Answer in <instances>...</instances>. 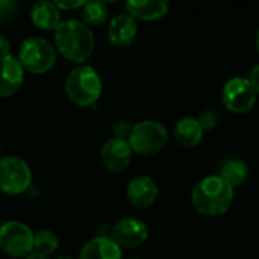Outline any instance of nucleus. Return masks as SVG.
I'll return each instance as SVG.
<instances>
[{
	"label": "nucleus",
	"mask_w": 259,
	"mask_h": 259,
	"mask_svg": "<svg viewBox=\"0 0 259 259\" xmlns=\"http://www.w3.org/2000/svg\"><path fill=\"white\" fill-rule=\"evenodd\" d=\"M55 49L76 64L85 62L94 52L96 39L90 26L79 20H65L55 30Z\"/></svg>",
	"instance_id": "obj_1"
},
{
	"label": "nucleus",
	"mask_w": 259,
	"mask_h": 259,
	"mask_svg": "<svg viewBox=\"0 0 259 259\" xmlns=\"http://www.w3.org/2000/svg\"><path fill=\"white\" fill-rule=\"evenodd\" d=\"M234 188L219 175L203 178L193 190L194 209L206 217L223 215L234 202Z\"/></svg>",
	"instance_id": "obj_2"
},
{
	"label": "nucleus",
	"mask_w": 259,
	"mask_h": 259,
	"mask_svg": "<svg viewBox=\"0 0 259 259\" xmlns=\"http://www.w3.org/2000/svg\"><path fill=\"white\" fill-rule=\"evenodd\" d=\"M65 93L73 103L91 106L102 94V79L93 67L77 65L65 79Z\"/></svg>",
	"instance_id": "obj_3"
},
{
	"label": "nucleus",
	"mask_w": 259,
	"mask_h": 259,
	"mask_svg": "<svg viewBox=\"0 0 259 259\" xmlns=\"http://www.w3.org/2000/svg\"><path fill=\"white\" fill-rule=\"evenodd\" d=\"M17 59L26 71L33 74H44L56 62V49L47 39L32 36L23 41Z\"/></svg>",
	"instance_id": "obj_4"
},
{
	"label": "nucleus",
	"mask_w": 259,
	"mask_h": 259,
	"mask_svg": "<svg viewBox=\"0 0 259 259\" xmlns=\"http://www.w3.org/2000/svg\"><path fill=\"white\" fill-rule=\"evenodd\" d=\"M168 141V132L162 123L156 120H143L134 124L129 137L132 152L141 156H153L159 153Z\"/></svg>",
	"instance_id": "obj_5"
},
{
	"label": "nucleus",
	"mask_w": 259,
	"mask_h": 259,
	"mask_svg": "<svg viewBox=\"0 0 259 259\" xmlns=\"http://www.w3.org/2000/svg\"><path fill=\"white\" fill-rule=\"evenodd\" d=\"M35 234L21 222H6L0 226V250L11 258H26L33 252Z\"/></svg>",
	"instance_id": "obj_6"
},
{
	"label": "nucleus",
	"mask_w": 259,
	"mask_h": 259,
	"mask_svg": "<svg viewBox=\"0 0 259 259\" xmlns=\"http://www.w3.org/2000/svg\"><path fill=\"white\" fill-rule=\"evenodd\" d=\"M32 182V171L27 162L20 156H5L0 159V190L17 196L24 193Z\"/></svg>",
	"instance_id": "obj_7"
},
{
	"label": "nucleus",
	"mask_w": 259,
	"mask_h": 259,
	"mask_svg": "<svg viewBox=\"0 0 259 259\" xmlns=\"http://www.w3.org/2000/svg\"><path fill=\"white\" fill-rule=\"evenodd\" d=\"M256 91L252 87L250 80L243 76L232 77L226 82L222 100L228 111L235 114H246L249 112L256 103Z\"/></svg>",
	"instance_id": "obj_8"
},
{
	"label": "nucleus",
	"mask_w": 259,
	"mask_h": 259,
	"mask_svg": "<svg viewBox=\"0 0 259 259\" xmlns=\"http://www.w3.org/2000/svg\"><path fill=\"white\" fill-rule=\"evenodd\" d=\"M147 237V225L135 217H124L111 229V240L120 249H137L146 243Z\"/></svg>",
	"instance_id": "obj_9"
},
{
	"label": "nucleus",
	"mask_w": 259,
	"mask_h": 259,
	"mask_svg": "<svg viewBox=\"0 0 259 259\" xmlns=\"http://www.w3.org/2000/svg\"><path fill=\"white\" fill-rule=\"evenodd\" d=\"M132 147L129 141L111 138L108 140L100 150V161L103 167L111 173H120L126 170L132 161Z\"/></svg>",
	"instance_id": "obj_10"
},
{
	"label": "nucleus",
	"mask_w": 259,
	"mask_h": 259,
	"mask_svg": "<svg viewBox=\"0 0 259 259\" xmlns=\"http://www.w3.org/2000/svg\"><path fill=\"white\" fill-rule=\"evenodd\" d=\"M126 196L135 208L147 209L158 197V187L150 176H137L129 182Z\"/></svg>",
	"instance_id": "obj_11"
},
{
	"label": "nucleus",
	"mask_w": 259,
	"mask_h": 259,
	"mask_svg": "<svg viewBox=\"0 0 259 259\" xmlns=\"http://www.w3.org/2000/svg\"><path fill=\"white\" fill-rule=\"evenodd\" d=\"M24 80V68L20 61L9 55L0 58V97H9L15 94Z\"/></svg>",
	"instance_id": "obj_12"
},
{
	"label": "nucleus",
	"mask_w": 259,
	"mask_h": 259,
	"mask_svg": "<svg viewBox=\"0 0 259 259\" xmlns=\"http://www.w3.org/2000/svg\"><path fill=\"white\" fill-rule=\"evenodd\" d=\"M138 33V24L129 14H118L111 18L108 26V39L114 47L131 46Z\"/></svg>",
	"instance_id": "obj_13"
},
{
	"label": "nucleus",
	"mask_w": 259,
	"mask_h": 259,
	"mask_svg": "<svg viewBox=\"0 0 259 259\" xmlns=\"http://www.w3.org/2000/svg\"><path fill=\"white\" fill-rule=\"evenodd\" d=\"M170 3L167 0H129L126 2V11L135 20L152 21L167 15Z\"/></svg>",
	"instance_id": "obj_14"
},
{
	"label": "nucleus",
	"mask_w": 259,
	"mask_h": 259,
	"mask_svg": "<svg viewBox=\"0 0 259 259\" xmlns=\"http://www.w3.org/2000/svg\"><path fill=\"white\" fill-rule=\"evenodd\" d=\"M30 20L41 30H56L61 24V12L55 2H36L30 8Z\"/></svg>",
	"instance_id": "obj_15"
},
{
	"label": "nucleus",
	"mask_w": 259,
	"mask_h": 259,
	"mask_svg": "<svg viewBox=\"0 0 259 259\" xmlns=\"http://www.w3.org/2000/svg\"><path fill=\"white\" fill-rule=\"evenodd\" d=\"M79 259H121V249L111 237H96L82 247Z\"/></svg>",
	"instance_id": "obj_16"
},
{
	"label": "nucleus",
	"mask_w": 259,
	"mask_h": 259,
	"mask_svg": "<svg viewBox=\"0 0 259 259\" xmlns=\"http://www.w3.org/2000/svg\"><path fill=\"white\" fill-rule=\"evenodd\" d=\"M203 138V129L197 118L184 117L175 126V140L181 147L194 149Z\"/></svg>",
	"instance_id": "obj_17"
},
{
	"label": "nucleus",
	"mask_w": 259,
	"mask_h": 259,
	"mask_svg": "<svg viewBox=\"0 0 259 259\" xmlns=\"http://www.w3.org/2000/svg\"><path fill=\"white\" fill-rule=\"evenodd\" d=\"M220 178H223L232 188L240 187L249 176V168L244 161L238 158H226L220 165Z\"/></svg>",
	"instance_id": "obj_18"
},
{
	"label": "nucleus",
	"mask_w": 259,
	"mask_h": 259,
	"mask_svg": "<svg viewBox=\"0 0 259 259\" xmlns=\"http://www.w3.org/2000/svg\"><path fill=\"white\" fill-rule=\"evenodd\" d=\"M82 18L87 26H102L108 20V6L103 2H85Z\"/></svg>",
	"instance_id": "obj_19"
},
{
	"label": "nucleus",
	"mask_w": 259,
	"mask_h": 259,
	"mask_svg": "<svg viewBox=\"0 0 259 259\" xmlns=\"http://www.w3.org/2000/svg\"><path fill=\"white\" fill-rule=\"evenodd\" d=\"M58 247H59V238H58L56 234H53L52 231L41 229V231H38V232L35 234L33 252L49 256V255L55 253Z\"/></svg>",
	"instance_id": "obj_20"
},
{
	"label": "nucleus",
	"mask_w": 259,
	"mask_h": 259,
	"mask_svg": "<svg viewBox=\"0 0 259 259\" xmlns=\"http://www.w3.org/2000/svg\"><path fill=\"white\" fill-rule=\"evenodd\" d=\"M197 120H199V123H200L203 131H211V129H214L219 124L220 112L217 109H214V108H206V109H203L200 112Z\"/></svg>",
	"instance_id": "obj_21"
},
{
	"label": "nucleus",
	"mask_w": 259,
	"mask_h": 259,
	"mask_svg": "<svg viewBox=\"0 0 259 259\" xmlns=\"http://www.w3.org/2000/svg\"><path fill=\"white\" fill-rule=\"evenodd\" d=\"M132 129H134V126L127 120H117L112 124V135H114V138L129 141V137L132 134Z\"/></svg>",
	"instance_id": "obj_22"
},
{
	"label": "nucleus",
	"mask_w": 259,
	"mask_h": 259,
	"mask_svg": "<svg viewBox=\"0 0 259 259\" xmlns=\"http://www.w3.org/2000/svg\"><path fill=\"white\" fill-rule=\"evenodd\" d=\"M18 3L14 0H0V23H5L17 14Z\"/></svg>",
	"instance_id": "obj_23"
},
{
	"label": "nucleus",
	"mask_w": 259,
	"mask_h": 259,
	"mask_svg": "<svg viewBox=\"0 0 259 259\" xmlns=\"http://www.w3.org/2000/svg\"><path fill=\"white\" fill-rule=\"evenodd\" d=\"M55 5L58 6L59 11H68V9H82V6L85 5L83 0H79V2H65V0H58L55 2Z\"/></svg>",
	"instance_id": "obj_24"
},
{
	"label": "nucleus",
	"mask_w": 259,
	"mask_h": 259,
	"mask_svg": "<svg viewBox=\"0 0 259 259\" xmlns=\"http://www.w3.org/2000/svg\"><path fill=\"white\" fill-rule=\"evenodd\" d=\"M11 55V41L0 33V58L9 56Z\"/></svg>",
	"instance_id": "obj_25"
},
{
	"label": "nucleus",
	"mask_w": 259,
	"mask_h": 259,
	"mask_svg": "<svg viewBox=\"0 0 259 259\" xmlns=\"http://www.w3.org/2000/svg\"><path fill=\"white\" fill-rule=\"evenodd\" d=\"M249 80L252 83V87L255 88L256 94H259V64L255 65L250 71V76H249Z\"/></svg>",
	"instance_id": "obj_26"
},
{
	"label": "nucleus",
	"mask_w": 259,
	"mask_h": 259,
	"mask_svg": "<svg viewBox=\"0 0 259 259\" xmlns=\"http://www.w3.org/2000/svg\"><path fill=\"white\" fill-rule=\"evenodd\" d=\"M24 259H50L49 256H46V255H41V253H36V252H32L29 256H26Z\"/></svg>",
	"instance_id": "obj_27"
},
{
	"label": "nucleus",
	"mask_w": 259,
	"mask_h": 259,
	"mask_svg": "<svg viewBox=\"0 0 259 259\" xmlns=\"http://www.w3.org/2000/svg\"><path fill=\"white\" fill-rule=\"evenodd\" d=\"M256 49H258V52H259V29H258V32H256Z\"/></svg>",
	"instance_id": "obj_28"
},
{
	"label": "nucleus",
	"mask_w": 259,
	"mask_h": 259,
	"mask_svg": "<svg viewBox=\"0 0 259 259\" xmlns=\"http://www.w3.org/2000/svg\"><path fill=\"white\" fill-rule=\"evenodd\" d=\"M58 259H73V258H70V256H67V255H64V256H59Z\"/></svg>",
	"instance_id": "obj_29"
},
{
	"label": "nucleus",
	"mask_w": 259,
	"mask_h": 259,
	"mask_svg": "<svg viewBox=\"0 0 259 259\" xmlns=\"http://www.w3.org/2000/svg\"><path fill=\"white\" fill-rule=\"evenodd\" d=\"M129 259H141V258H129Z\"/></svg>",
	"instance_id": "obj_30"
}]
</instances>
